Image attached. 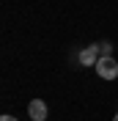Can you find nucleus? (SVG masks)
Segmentation results:
<instances>
[{"mask_svg":"<svg viewBox=\"0 0 118 121\" xmlns=\"http://www.w3.org/2000/svg\"><path fill=\"white\" fill-rule=\"evenodd\" d=\"M96 74L102 77V80H115L118 77V60L113 55H102L99 63H96Z\"/></svg>","mask_w":118,"mask_h":121,"instance_id":"nucleus-1","label":"nucleus"},{"mask_svg":"<svg viewBox=\"0 0 118 121\" xmlns=\"http://www.w3.org/2000/svg\"><path fill=\"white\" fill-rule=\"evenodd\" d=\"M99 58H102V47L99 44H91V47H85V50L80 52V63L82 66H96Z\"/></svg>","mask_w":118,"mask_h":121,"instance_id":"nucleus-2","label":"nucleus"},{"mask_svg":"<svg viewBox=\"0 0 118 121\" xmlns=\"http://www.w3.org/2000/svg\"><path fill=\"white\" fill-rule=\"evenodd\" d=\"M28 116L33 121H47V105L41 102V99H30L28 105Z\"/></svg>","mask_w":118,"mask_h":121,"instance_id":"nucleus-3","label":"nucleus"},{"mask_svg":"<svg viewBox=\"0 0 118 121\" xmlns=\"http://www.w3.org/2000/svg\"><path fill=\"white\" fill-rule=\"evenodd\" d=\"M99 47H102V55H110V50H113L110 41H104V44H99Z\"/></svg>","mask_w":118,"mask_h":121,"instance_id":"nucleus-4","label":"nucleus"},{"mask_svg":"<svg viewBox=\"0 0 118 121\" xmlns=\"http://www.w3.org/2000/svg\"><path fill=\"white\" fill-rule=\"evenodd\" d=\"M0 121H17V118H14V116H3Z\"/></svg>","mask_w":118,"mask_h":121,"instance_id":"nucleus-5","label":"nucleus"},{"mask_svg":"<svg viewBox=\"0 0 118 121\" xmlns=\"http://www.w3.org/2000/svg\"><path fill=\"white\" fill-rule=\"evenodd\" d=\"M113 121H118V113H115V116H113Z\"/></svg>","mask_w":118,"mask_h":121,"instance_id":"nucleus-6","label":"nucleus"}]
</instances>
